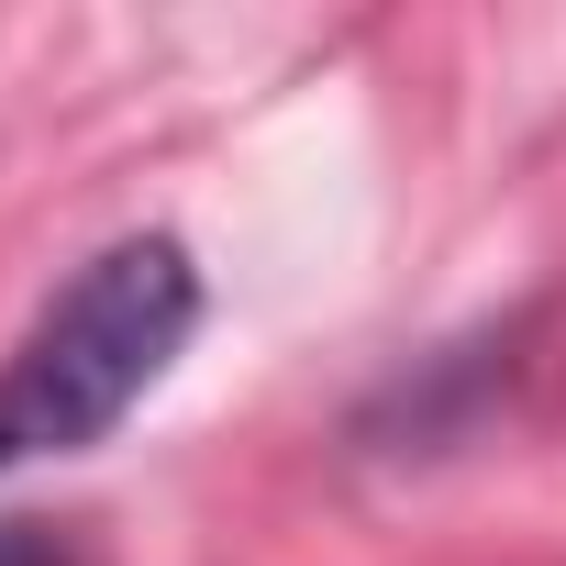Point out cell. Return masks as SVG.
Listing matches in <instances>:
<instances>
[{"label": "cell", "instance_id": "1", "mask_svg": "<svg viewBox=\"0 0 566 566\" xmlns=\"http://www.w3.org/2000/svg\"><path fill=\"white\" fill-rule=\"evenodd\" d=\"M200 334V266L178 233H123L101 244L67 290L34 312V334L0 356V467L90 455L123 433V411L178 367Z\"/></svg>", "mask_w": 566, "mask_h": 566}, {"label": "cell", "instance_id": "2", "mask_svg": "<svg viewBox=\"0 0 566 566\" xmlns=\"http://www.w3.org/2000/svg\"><path fill=\"white\" fill-rule=\"evenodd\" d=\"M0 566H90V555H78V533H56V522H0Z\"/></svg>", "mask_w": 566, "mask_h": 566}]
</instances>
